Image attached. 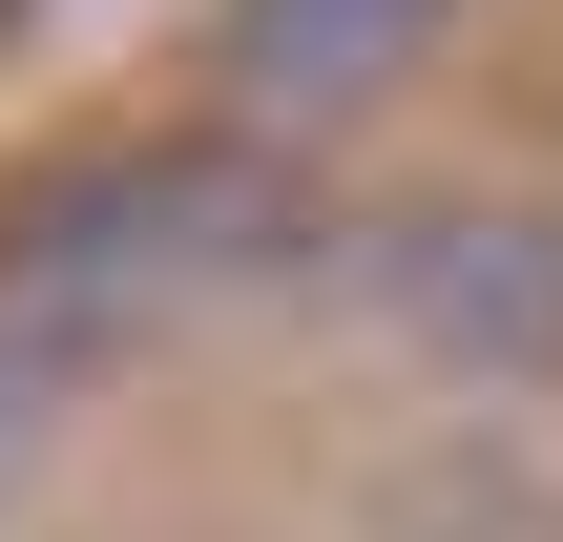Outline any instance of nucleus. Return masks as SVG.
I'll list each match as a JSON object with an SVG mask.
<instances>
[{
    "label": "nucleus",
    "mask_w": 563,
    "mask_h": 542,
    "mask_svg": "<svg viewBox=\"0 0 563 542\" xmlns=\"http://www.w3.org/2000/svg\"><path fill=\"white\" fill-rule=\"evenodd\" d=\"M355 292H376L439 376H501V397L563 376V209H481V188H460V209H376V230H355Z\"/></svg>",
    "instance_id": "obj_2"
},
{
    "label": "nucleus",
    "mask_w": 563,
    "mask_h": 542,
    "mask_svg": "<svg viewBox=\"0 0 563 542\" xmlns=\"http://www.w3.org/2000/svg\"><path fill=\"white\" fill-rule=\"evenodd\" d=\"M42 418H63V355H42V334H21V313H0V480H21V460H42Z\"/></svg>",
    "instance_id": "obj_4"
},
{
    "label": "nucleus",
    "mask_w": 563,
    "mask_h": 542,
    "mask_svg": "<svg viewBox=\"0 0 563 542\" xmlns=\"http://www.w3.org/2000/svg\"><path fill=\"white\" fill-rule=\"evenodd\" d=\"M439 21L460 0H230L209 84H230V125H355V104H397L439 63Z\"/></svg>",
    "instance_id": "obj_3"
},
{
    "label": "nucleus",
    "mask_w": 563,
    "mask_h": 542,
    "mask_svg": "<svg viewBox=\"0 0 563 542\" xmlns=\"http://www.w3.org/2000/svg\"><path fill=\"white\" fill-rule=\"evenodd\" d=\"M272 251H292V188H272L251 146H104V167H42V188L0 209V313L84 376V355H125L146 313L230 292V272H272Z\"/></svg>",
    "instance_id": "obj_1"
}]
</instances>
